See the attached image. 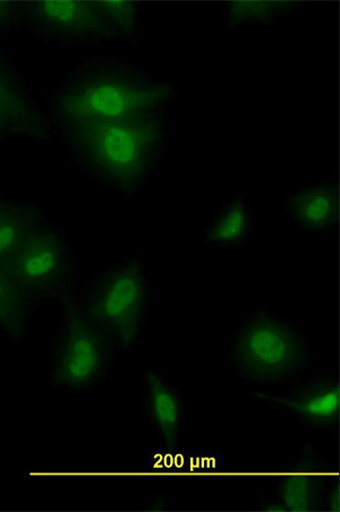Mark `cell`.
<instances>
[{"instance_id": "4", "label": "cell", "mask_w": 340, "mask_h": 512, "mask_svg": "<svg viewBox=\"0 0 340 512\" xmlns=\"http://www.w3.org/2000/svg\"><path fill=\"white\" fill-rule=\"evenodd\" d=\"M148 305L146 269L138 260H126L96 280L84 311L110 339L127 349L140 337Z\"/></svg>"}, {"instance_id": "1", "label": "cell", "mask_w": 340, "mask_h": 512, "mask_svg": "<svg viewBox=\"0 0 340 512\" xmlns=\"http://www.w3.org/2000/svg\"><path fill=\"white\" fill-rule=\"evenodd\" d=\"M176 99L172 84L157 81L114 57L90 58L68 76L55 97L64 130L88 122L117 121L165 110Z\"/></svg>"}, {"instance_id": "9", "label": "cell", "mask_w": 340, "mask_h": 512, "mask_svg": "<svg viewBox=\"0 0 340 512\" xmlns=\"http://www.w3.org/2000/svg\"><path fill=\"white\" fill-rule=\"evenodd\" d=\"M45 135L44 118L10 62L0 53V139L11 136L44 138Z\"/></svg>"}, {"instance_id": "17", "label": "cell", "mask_w": 340, "mask_h": 512, "mask_svg": "<svg viewBox=\"0 0 340 512\" xmlns=\"http://www.w3.org/2000/svg\"><path fill=\"white\" fill-rule=\"evenodd\" d=\"M95 6L118 38H127L136 47L140 5L135 2H95Z\"/></svg>"}, {"instance_id": "6", "label": "cell", "mask_w": 340, "mask_h": 512, "mask_svg": "<svg viewBox=\"0 0 340 512\" xmlns=\"http://www.w3.org/2000/svg\"><path fill=\"white\" fill-rule=\"evenodd\" d=\"M0 266L29 301L63 294L73 275L70 247L61 235L45 226Z\"/></svg>"}, {"instance_id": "5", "label": "cell", "mask_w": 340, "mask_h": 512, "mask_svg": "<svg viewBox=\"0 0 340 512\" xmlns=\"http://www.w3.org/2000/svg\"><path fill=\"white\" fill-rule=\"evenodd\" d=\"M110 341L84 309L68 304L53 372L56 386L85 390L100 383L112 364Z\"/></svg>"}, {"instance_id": "8", "label": "cell", "mask_w": 340, "mask_h": 512, "mask_svg": "<svg viewBox=\"0 0 340 512\" xmlns=\"http://www.w3.org/2000/svg\"><path fill=\"white\" fill-rule=\"evenodd\" d=\"M257 397L308 425L330 426L338 420L340 394L333 379H311L283 392L259 391Z\"/></svg>"}, {"instance_id": "3", "label": "cell", "mask_w": 340, "mask_h": 512, "mask_svg": "<svg viewBox=\"0 0 340 512\" xmlns=\"http://www.w3.org/2000/svg\"><path fill=\"white\" fill-rule=\"evenodd\" d=\"M236 373L249 383L278 384L293 380L309 364L306 340L291 324L267 312L244 321L232 349Z\"/></svg>"}, {"instance_id": "19", "label": "cell", "mask_w": 340, "mask_h": 512, "mask_svg": "<svg viewBox=\"0 0 340 512\" xmlns=\"http://www.w3.org/2000/svg\"><path fill=\"white\" fill-rule=\"evenodd\" d=\"M340 490L339 484L335 483L331 488L326 490L325 498H323L322 509L330 512H339L340 510Z\"/></svg>"}, {"instance_id": "2", "label": "cell", "mask_w": 340, "mask_h": 512, "mask_svg": "<svg viewBox=\"0 0 340 512\" xmlns=\"http://www.w3.org/2000/svg\"><path fill=\"white\" fill-rule=\"evenodd\" d=\"M76 159L102 184L134 193L147 183L164 156V110L117 121L66 128Z\"/></svg>"}, {"instance_id": "15", "label": "cell", "mask_w": 340, "mask_h": 512, "mask_svg": "<svg viewBox=\"0 0 340 512\" xmlns=\"http://www.w3.org/2000/svg\"><path fill=\"white\" fill-rule=\"evenodd\" d=\"M303 8L297 2H231L226 5L225 27L235 30L246 23L275 25L280 17L288 16Z\"/></svg>"}, {"instance_id": "20", "label": "cell", "mask_w": 340, "mask_h": 512, "mask_svg": "<svg viewBox=\"0 0 340 512\" xmlns=\"http://www.w3.org/2000/svg\"><path fill=\"white\" fill-rule=\"evenodd\" d=\"M261 509L263 511H287L284 503L279 498L261 501Z\"/></svg>"}, {"instance_id": "10", "label": "cell", "mask_w": 340, "mask_h": 512, "mask_svg": "<svg viewBox=\"0 0 340 512\" xmlns=\"http://www.w3.org/2000/svg\"><path fill=\"white\" fill-rule=\"evenodd\" d=\"M325 473L316 452L305 448L289 464L277 486L278 498L287 511L306 512L322 509L325 498Z\"/></svg>"}, {"instance_id": "14", "label": "cell", "mask_w": 340, "mask_h": 512, "mask_svg": "<svg viewBox=\"0 0 340 512\" xmlns=\"http://www.w3.org/2000/svg\"><path fill=\"white\" fill-rule=\"evenodd\" d=\"M252 230V212L242 195L228 201L212 219L206 241L214 246H234L243 243Z\"/></svg>"}, {"instance_id": "12", "label": "cell", "mask_w": 340, "mask_h": 512, "mask_svg": "<svg viewBox=\"0 0 340 512\" xmlns=\"http://www.w3.org/2000/svg\"><path fill=\"white\" fill-rule=\"evenodd\" d=\"M143 388L146 413L159 434L161 447L175 449L182 439L185 420L180 394L158 373L144 374Z\"/></svg>"}, {"instance_id": "16", "label": "cell", "mask_w": 340, "mask_h": 512, "mask_svg": "<svg viewBox=\"0 0 340 512\" xmlns=\"http://www.w3.org/2000/svg\"><path fill=\"white\" fill-rule=\"evenodd\" d=\"M29 300L0 266V329L17 339L27 330Z\"/></svg>"}, {"instance_id": "7", "label": "cell", "mask_w": 340, "mask_h": 512, "mask_svg": "<svg viewBox=\"0 0 340 512\" xmlns=\"http://www.w3.org/2000/svg\"><path fill=\"white\" fill-rule=\"evenodd\" d=\"M22 19L39 36L65 42L85 44L119 39L102 19L95 2L81 0H46L21 4Z\"/></svg>"}, {"instance_id": "11", "label": "cell", "mask_w": 340, "mask_h": 512, "mask_svg": "<svg viewBox=\"0 0 340 512\" xmlns=\"http://www.w3.org/2000/svg\"><path fill=\"white\" fill-rule=\"evenodd\" d=\"M284 208L297 227L310 233H325L337 225L339 195L334 182L302 186L288 194Z\"/></svg>"}, {"instance_id": "13", "label": "cell", "mask_w": 340, "mask_h": 512, "mask_svg": "<svg viewBox=\"0 0 340 512\" xmlns=\"http://www.w3.org/2000/svg\"><path fill=\"white\" fill-rule=\"evenodd\" d=\"M44 226L40 209L0 201V264L11 259L25 241Z\"/></svg>"}, {"instance_id": "18", "label": "cell", "mask_w": 340, "mask_h": 512, "mask_svg": "<svg viewBox=\"0 0 340 512\" xmlns=\"http://www.w3.org/2000/svg\"><path fill=\"white\" fill-rule=\"evenodd\" d=\"M22 19L21 4L0 2V31L12 29Z\"/></svg>"}]
</instances>
